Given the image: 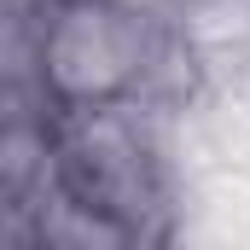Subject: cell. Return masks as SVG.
<instances>
[{
    "instance_id": "7a4b0ae2",
    "label": "cell",
    "mask_w": 250,
    "mask_h": 250,
    "mask_svg": "<svg viewBox=\"0 0 250 250\" xmlns=\"http://www.w3.org/2000/svg\"><path fill=\"white\" fill-rule=\"evenodd\" d=\"M169 18L146 0H12L6 76L35 82L59 111L140 99L163 59Z\"/></svg>"
},
{
    "instance_id": "6da1fadb",
    "label": "cell",
    "mask_w": 250,
    "mask_h": 250,
    "mask_svg": "<svg viewBox=\"0 0 250 250\" xmlns=\"http://www.w3.org/2000/svg\"><path fill=\"white\" fill-rule=\"evenodd\" d=\"M59 187L111 215L134 245H169L187 209V111L151 99L76 105L53 123Z\"/></svg>"
}]
</instances>
